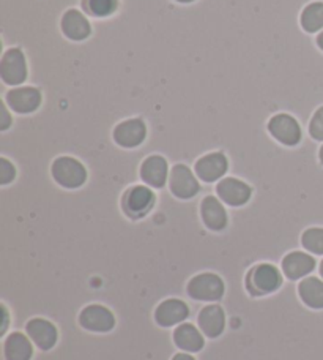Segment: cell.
<instances>
[{"instance_id": "16", "label": "cell", "mask_w": 323, "mask_h": 360, "mask_svg": "<svg viewBox=\"0 0 323 360\" xmlns=\"http://www.w3.org/2000/svg\"><path fill=\"white\" fill-rule=\"evenodd\" d=\"M167 162L159 155L148 157L140 166V179L153 188H163L167 180Z\"/></svg>"}, {"instance_id": "19", "label": "cell", "mask_w": 323, "mask_h": 360, "mask_svg": "<svg viewBox=\"0 0 323 360\" xmlns=\"http://www.w3.org/2000/svg\"><path fill=\"white\" fill-rule=\"evenodd\" d=\"M315 269V259L312 256L301 252H294L282 259V270L290 280H298L311 274Z\"/></svg>"}, {"instance_id": "22", "label": "cell", "mask_w": 323, "mask_h": 360, "mask_svg": "<svg viewBox=\"0 0 323 360\" xmlns=\"http://www.w3.org/2000/svg\"><path fill=\"white\" fill-rule=\"evenodd\" d=\"M300 297L308 307L320 310L323 308V281H320L315 276H309L305 278L298 286Z\"/></svg>"}, {"instance_id": "13", "label": "cell", "mask_w": 323, "mask_h": 360, "mask_svg": "<svg viewBox=\"0 0 323 360\" xmlns=\"http://www.w3.org/2000/svg\"><path fill=\"white\" fill-rule=\"evenodd\" d=\"M62 32L73 41H82L92 34L88 19L77 10H68L62 18Z\"/></svg>"}, {"instance_id": "1", "label": "cell", "mask_w": 323, "mask_h": 360, "mask_svg": "<svg viewBox=\"0 0 323 360\" xmlns=\"http://www.w3.org/2000/svg\"><path fill=\"white\" fill-rule=\"evenodd\" d=\"M53 177L65 188H79L87 180V169L79 160L71 157H60L53 163Z\"/></svg>"}, {"instance_id": "31", "label": "cell", "mask_w": 323, "mask_h": 360, "mask_svg": "<svg viewBox=\"0 0 323 360\" xmlns=\"http://www.w3.org/2000/svg\"><path fill=\"white\" fill-rule=\"evenodd\" d=\"M319 157H320V162L323 163V146H322V149H320V153H319Z\"/></svg>"}, {"instance_id": "10", "label": "cell", "mask_w": 323, "mask_h": 360, "mask_svg": "<svg viewBox=\"0 0 323 360\" xmlns=\"http://www.w3.org/2000/svg\"><path fill=\"white\" fill-rule=\"evenodd\" d=\"M216 193L225 204L234 205V207H240V205L249 201L251 195H253V190H251V186L248 184L242 182V180L228 177L223 179L221 182L216 185Z\"/></svg>"}, {"instance_id": "11", "label": "cell", "mask_w": 323, "mask_h": 360, "mask_svg": "<svg viewBox=\"0 0 323 360\" xmlns=\"http://www.w3.org/2000/svg\"><path fill=\"white\" fill-rule=\"evenodd\" d=\"M79 323L84 329H87V330L109 332L114 329L115 318L111 313V310H107L106 307L88 305L87 308H84L82 310L81 316H79Z\"/></svg>"}, {"instance_id": "33", "label": "cell", "mask_w": 323, "mask_h": 360, "mask_svg": "<svg viewBox=\"0 0 323 360\" xmlns=\"http://www.w3.org/2000/svg\"><path fill=\"white\" fill-rule=\"evenodd\" d=\"M320 275H322V278H323V261H322V264H320Z\"/></svg>"}, {"instance_id": "4", "label": "cell", "mask_w": 323, "mask_h": 360, "mask_svg": "<svg viewBox=\"0 0 323 360\" xmlns=\"http://www.w3.org/2000/svg\"><path fill=\"white\" fill-rule=\"evenodd\" d=\"M190 297L204 302H215L223 297L224 283L215 274H200L190 281Z\"/></svg>"}, {"instance_id": "21", "label": "cell", "mask_w": 323, "mask_h": 360, "mask_svg": "<svg viewBox=\"0 0 323 360\" xmlns=\"http://www.w3.org/2000/svg\"><path fill=\"white\" fill-rule=\"evenodd\" d=\"M34 351L29 338L22 333L15 332L5 342V359L6 360H30Z\"/></svg>"}, {"instance_id": "25", "label": "cell", "mask_w": 323, "mask_h": 360, "mask_svg": "<svg viewBox=\"0 0 323 360\" xmlns=\"http://www.w3.org/2000/svg\"><path fill=\"white\" fill-rule=\"evenodd\" d=\"M301 243L308 252L314 255H323V229L311 228L305 231V234L301 237Z\"/></svg>"}, {"instance_id": "29", "label": "cell", "mask_w": 323, "mask_h": 360, "mask_svg": "<svg viewBox=\"0 0 323 360\" xmlns=\"http://www.w3.org/2000/svg\"><path fill=\"white\" fill-rule=\"evenodd\" d=\"M172 360H196V359L191 357L190 354H177Z\"/></svg>"}, {"instance_id": "6", "label": "cell", "mask_w": 323, "mask_h": 360, "mask_svg": "<svg viewBox=\"0 0 323 360\" xmlns=\"http://www.w3.org/2000/svg\"><path fill=\"white\" fill-rule=\"evenodd\" d=\"M6 103L18 114L35 112L41 105V92L37 87H16L6 94Z\"/></svg>"}, {"instance_id": "32", "label": "cell", "mask_w": 323, "mask_h": 360, "mask_svg": "<svg viewBox=\"0 0 323 360\" xmlns=\"http://www.w3.org/2000/svg\"><path fill=\"white\" fill-rule=\"evenodd\" d=\"M177 2H182V4H190V2H194V0H177Z\"/></svg>"}, {"instance_id": "14", "label": "cell", "mask_w": 323, "mask_h": 360, "mask_svg": "<svg viewBox=\"0 0 323 360\" xmlns=\"http://www.w3.org/2000/svg\"><path fill=\"white\" fill-rule=\"evenodd\" d=\"M190 308L185 304L183 300L178 299H169L164 300L157 308V313H154V319L157 323L163 327H171L183 323V321L188 318Z\"/></svg>"}, {"instance_id": "8", "label": "cell", "mask_w": 323, "mask_h": 360, "mask_svg": "<svg viewBox=\"0 0 323 360\" xmlns=\"http://www.w3.org/2000/svg\"><path fill=\"white\" fill-rule=\"evenodd\" d=\"M171 190L180 199H191L199 193L200 185L191 169L185 165H176L171 171Z\"/></svg>"}, {"instance_id": "17", "label": "cell", "mask_w": 323, "mask_h": 360, "mask_svg": "<svg viewBox=\"0 0 323 360\" xmlns=\"http://www.w3.org/2000/svg\"><path fill=\"white\" fill-rule=\"evenodd\" d=\"M27 335L43 351L51 349L57 342V329L54 324L40 318L32 319L30 323H27Z\"/></svg>"}, {"instance_id": "3", "label": "cell", "mask_w": 323, "mask_h": 360, "mask_svg": "<svg viewBox=\"0 0 323 360\" xmlns=\"http://www.w3.org/2000/svg\"><path fill=\"white\" fill-rule=\"evenodd\" d=\"M154 205V193L148 188V186L144 185H138L129 188L125 196L124 201H121V207H124L125 214L129 218H142L147 215L150 209Z\"/></svg>"}, {"instance_id": "5", "label": "cell", "mask_w": 323, "mask_h": 360, "mask_svg": "<svg viewBox=\"0 0 323 360\" xmlns=\"http://www.w3.org/2000/svg\"><path fill=\"white\" fill-rule=\"evenodd\" d=\"M268 131L284 146H296L301 141V127L289 114L273 115L268 122Z\"/></svg>"}, {"instance_id": "28", "label": "cell", "mask_w": 323, "mask_h": 360, "mask_svg": "<svg viewBox=\"0 0 323 360\" xmlns=\"http://www.w3.org/2000/svg\"><path fill=\"white\" fill-rule=\"evenodd\" d=\"M0 115H2V122H0V130L5 131L6 128H8V127L11 125L10 114H8V111H6V106H5V105L2 106V112H0Z\"/></svg>"}, {"instance_id": "26", "label": "cell", "mask_w": 323, "mask_h": 360, "mask_svg": "<svg viewBox=\"0 0 323 360\" xmlns=\"http://www.w3.org/2000/svg\"><path fill=\"white\" fill-rule=\"evenodd\" d=\"M309 133L314 139L323 141V106L314 114L311 125H309Z\"/></svg>"}, {"instance_id": "9", "label": "cell", "mask_w": 323, "mask_h": 360, "mask_svg": "<svg viewBox=\"0 0 323 360\" xmlns=\"http://www.w3.org/2000/svg\"><path fill=\"white\" fill-rule=\"evenodd\" d=\"M147 136V127L144 120L140 119H129L121 122L114 130V141L125 149H133L138 147Z\"/></svg>"}, {"instance_id": "23", "label": "cell", "mask_w": 323, "mask_h": 360, "mask_svg": "<svg viewBox=\"0 0 323 360\" xmlns=\"http://www.w3.org/2000/svg\"><path fill=\"white\" fill-rule=\"evenodd\" d=\"M301 27L308 34H315L323 29V2L309 4L301 13Z\"/></svg>"}, {"instance_id": "18", "label": "cell", "mask_w": 323, "mask_h": 360, "mask_svg": "<svg viewBox=\"0 0 323 360\" xmlns=\"http://www.w3.org/2000/svg\"><path fill=\"white\" fill-rule=\"evenodd\" d=\"M225 326V316L221 307L209 305L202 308L199 313V327L204 335L210 338H216L223 333Z\"/></svg>"}, {"instance_id": "27", "label": "cell", "mask_w": 323, "mask_h": 360, "mask_svg": "<svg viewBox=\"0 0 323 360\" xmlns=\"http://www.w3.org/2000/svg\"><path fill=\"white\" fill-rule=\"evenodd\" d=\"M16 177V169L8 160L6 158H0V184L6 185L13 182V179Z\"/></svg>"}, {"instance_id": "15", "label": "cell", "mask_w": 323, "mask_h": 360, "mask_svg": "<svg viewBox=\"0 0 323 360\" xmlns=\"http://www.w3.org/2000/svg\"><path fill=\"white\" fill-rule=\"evenodd\" d=\"M200 215L205 226L211 231H223L228 226V212L215 196H206L200 204Z\"/></svg>"}, {"instance_id": "2", "label": "cell", "mask_w": 323, "mask_h": 360, "mask_svg": "<svg viewBox=\"0 0 323 360\" xmlns=\"http://www.w3.org/2000/svg\"><path fill=\"white\" fill-rule=\"evenodd\" d=\"M0 76L8 86H19L27 79V59L19 48H10L0 60Z\"/></svg>"}, {"instance_id": "24", "label": "cell", "mask_w": 323, "mask_h": 360, "mask_svg": "<svg viewBox=\"0 0 323 360\" xmlns=\"http://www.w3.org/2000/svg\"><path fill=\"white\" fill-rule=\"evenodd\" d=\"M117 0H84L82 2L84 10L96 18L111 16L117 10Z\"/></svg>"}, {"instance_id": "12", "label": "cell", "mask_w": 323, "mask_h": 360, "mask_svg": "<svg viewBox=\"0 0 323 360\" xmlns=\"http://www.w3.org/2000/svg\"><path fill=\"white\" fill-rule=\"evenodd\" d=\"M229 169V162L221 152L209 153L199 160L196 163V172L197 176L206 184L215 182V180L221 179Z\"/></svg>"}, {"instance_id": "20", "label": "cell", "mask_w": 323, "mask_h": 360, "mask_svg": "<svg viewBox=\"0 0 323 360\" xmlns=\"http://www.w3.org/2000/svg\"><path fill=\"white\" fill-rule=\"evenodd\" d=\"M173 342L180 349L197 352L204 348V337L192 324H180L173 332Z\"/></svg>"}, {"instance_id": "30", "label": "cell", "mask_w": 323, "mask_h": 360, "mask_svg": "<svg viewBox=\"0 0 323 360\" xmlns=\"http://www.w3.org/2000/svg\"><path fill=\"white\" fill-rule=\"evenodd\" d=\"M317 44H319V48L323 51V32L317 37Z\"/></svg>"}, {"instance_id": "7", "label": "cell", "mask_w": 323, "mask_h": 360, "mask_svg": "<svg viewBox=\"0 0 323 360\" xmlns=\"http://www.w3.org/2000/svg\"><path fill=\"white\" fill-rule=\"evenodd\" d=\"M249 285L254 294H268L282 285V276L275 266L261 264L251 272Z\"/></svg>"}]
</instances>
